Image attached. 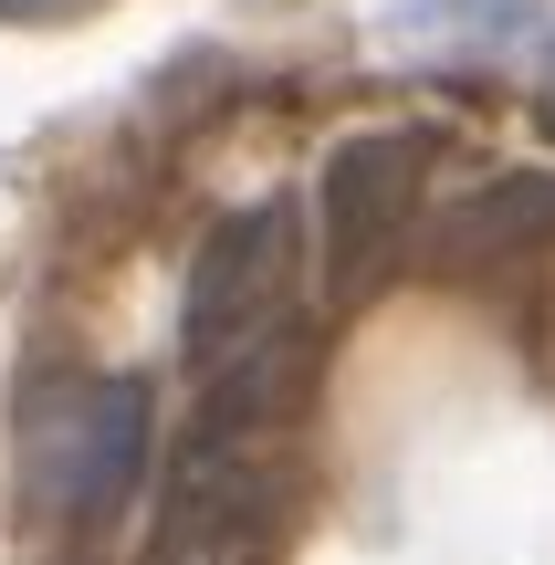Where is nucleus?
I'll return each mask as SVG.
<instances>
[{"mask_svg": "<svg viewBox=\"0 0 555 565\" xmlns=\"http://www.w3.org/2000/svg\"><path fill=\"white\" fill-rule=\"evenodd\" d=\"M147 450H158V398L147 377H63L32 398L21 419V482L53 524L105 534L147 482Z\"/></svg>", "mask_w": 555, "mask_h": 565, "instance_id": "1", "label": "nucleus"}, {"mask_svg": "<svg viewBox=\"0 0 555 565\" xmlns=\"http://www.w3.org/2000/svg\"><path fill=\"white\" fill-rule=\"evenodd\" d=\"M284 303H293V210L284 200H252L189 252V294H179V345L189 366H231L252 356L263 335H284Z\"/></svg>", "mask_w": 555, "mask_h": 565, "instance_id": "3", "label": "nucleus"}, {"mask_svg": "<svg viewBox=\"0 0 555 565\" xmlns=\"http://www.w3.org/2000/svg\"><path fill=\"white\" fill-rule=\"evenodd\" d=\"M440 242L461 263H493V252H535L555 242V168H514V179H482L472 200H451Z\"/></svg>", "mask_w": 555, "mask_h": 565, "instance_id": "4", "label": "nucleus"}, {"mask_svg": "<svg viewBox=\"0 0 555 565\" xmlns=\"http://www.w3.org/2000/svg\"><path fill=\"white\" fill-rule=\"evenodd\" d=\"M63 11H84V0H0V21H63Z\"/></svg>", "mask_w": 555, "mask_h": 565, "instance_id": "5", "label": "nucleus"}, {"mask_svg": "<svg viewBox=\"0 0 555 565\" xmlns=\"http://www.w3.org/2000/svg\"><path fill=\"white\" fill-rule=\"evenodd\" d=\"M419 179H430V137L419 126H356L314 168V231H325V282L335 303H367L398 273L419 231Z\"/></svg>", "mask_w": 555, "mask_h": 565, "instance_id": "2", "label": "nucleus"}]
</instances>
